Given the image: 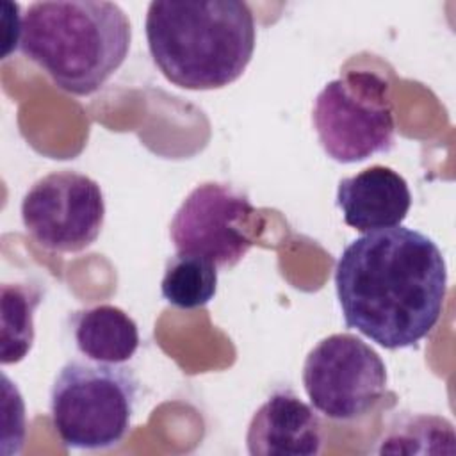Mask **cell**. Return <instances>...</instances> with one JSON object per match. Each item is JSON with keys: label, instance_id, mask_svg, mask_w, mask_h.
Returning a JSON list of instances; mask_svg holds the SVG:
<instances>
[{"label": "cell", "instance_id": "obj_13", "mask_svg": "<svg viewBox=\"0 0 456 456\" xmlns=\"http://www.w3.org/2000/svg\"><path fill=\"white\" fill-rule=\"evenodd\" d=\"M162 297L182 310H194L210 303L217 292V267L200 256L176 253L164 267Z\"/></svg>", "mask_w": 456, "mask_h": 456}, {"label": "cell", "instance_id": "obj_9", "mask_svg": "<svg viewBox=\"0 0 456 456\" xmlns=\"http://www.w3.org/2000/svg\"><path fill=\"white\" fill-rule=\"evenodd\" d=\"M322 444L317 413L290 390L274 392L255 411L246 433L251 456H315Z\"/></svg>", "mask_w": 456, "mask_h": 456}, {"label": "cell", "instance_id": "obj_4", "mask_svg": "<svg viewBox=\"0 0 456 456\" xmlns=\"http://www.w3.org/2000/svg\"><path fill=\"white\" fill-rule=\"evenodd\" d=\"M139 379L121 363L69 360L50 390L52 424L69 449L103 451L130 431Z\"/></svg>", "mask_w": 456, "mask_h": 456}, {"label": "cell", "instance_id": "obj_5", "mask_svg": "<svg viewBox=\"0 0 456 456\" xmlns=\"http://www.w3.org/2000/svg\"><path fill=\"white\" fill-rule=\"evenodd\" d=\"M312 121L324 153L340 164L387 153L395 142L388 84L367 71L328 82L315 98Z\"/></svg>", "mask_w": 456, "mask_h": 456}, {"label": "cell", "instance_id": "obj_11", "mask_svg": "<svg viewBox=\"0 0 456 456\" xmlns=\"http://www.w3.org/2000/svg\"><path fill=\"white\" fill-rule=\"evenodd\" d=\"M77 349L93 362L125 363L139 347L135 321L114 305L77 310L71 317Z\"/></svg>", "mask_w": 456, "mask_h": 456}, {"label": "cell", "instance_id": "obj_7", "mask_svg": "<svg viewBox=\"0 0 456 456\" xmlns=\"http://www.w3.org/2000/svg\"><path fill=\"white\" fill-rule=\"evenodd\" d=\"M27 233L43 248L78 253L100 235L105 221L103 192L93 178L62 169L36 180L21 200Z\"/></svg>", "mask_w": 456, "mask_h": 456}, {"label": "cell", "instance_id": "obj_12", "mask_svg": "<svg viewBox=\"0 0 456 456\" xmlns=\"http://www.w3.org/2000/svg\"><path fill=\"white\" fill-rule=\"evenodd\" d=\"M43 290L28 283L2 285V349L4 365L21 362L34 344V314Z\"/></svg>", "mask_w": 456, "mask_h": 456}, {"label": "cell", "instance_id": "obj_10", "mask_svg": "<svg viewBox=\"0 0 456 456\" xmlns=\"http://www.w3.org/2000/svg\"><path fill=\"white\" fill-rule=\"evenodd\" d=\"M335 203L347 226L367 233L399 226L410 212L411 192L392 167L370 166L338 182Z\"/></svg>", "mask_w": 456, "mask_h": 456}, {"label": "cell", "instance_id": "obj_2", "mask_svg": "<svg viewBox=\"0 0 456 456\" xmlns=\"http://www.w3.org/2000/svg\"><path fill=\"white\" fill-rule=\"evenodd\" d=\"M144 28L159 71L189 91L235 82L248 68L256 39L253 12L237 0L151 2Z\"/></svg>", "mask_w": 456, "mask_h": 456}, {"label": "cell", "instance_id": "obj_3", "mask_svg": "<svg viewBox=\"0 0 456 456\" xmlns=\"http://www.w3.org/2000/svg\"><path fill=\"white\" fill-rule=\"evenodd\" d=\"M130 41L128 16L107 0L34 2L21 18L23 57L77 96L103 87L125 62Z\"/></svg>", "mask_w": 456, "mask_h": 456}, {"label": "cell", "instance_id": "obj_1", "mask_svg": "<svg viewBox=\"0 0 456 456\" xmlns=\"http://www.w3.org/2000/svg\"><path fill=\"white\" fill-rule=\"evenodd\" d=\"M335 290L347 328L385 349L413 347L442 315L447 267L431 237L399 224L344 248Z\"/></svg>", "mask_w": 456, "mask_h": 456}, {"label": "cell", "instance_id": "obj_6", "mask_svg": "<svg viewBox=\"0 0 456 456\" xmlns=\"http://www.w3.org/2000/svg\"><path fill=\"white\" fill-rule=\"evenodd\" d=\"M303 387L319 413L353 420L372 410L385 394L387 367L360 337L333 333L305 358Z\"/></svg>", "mask_w": 456, "mask_h": 456}, {"label": "cell", "instance_id": "obj_8", "mask_svg": "<svg viewBox=\"0 0 456 456\" xmlns=\"http://www.w3.org/2000/svg\"><path fill=\"white\" fill-rule=\"evenodd\" d=\"M255 208L246 194L228 183L205 182L194 187L175 212L169 235L176 253L194 255L216 267L237 265L253 240L242 230Z\"/></svg>", "mask_w": 456, "mask_h": 456}]
</instances>
